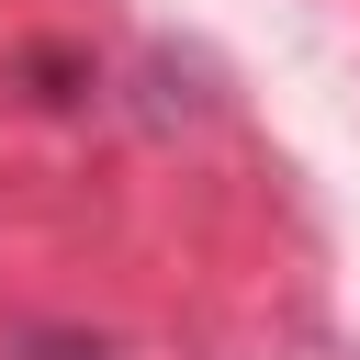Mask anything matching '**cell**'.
<instances>
[{"label": "cell", "mask_w": 360, "mask_h": 360, "mask_svg": "<svg viewBox=\"0 0 360 360\" xmlns=\"http://www.w3.org/2000/svg\"><path fill=\"white\" fill-rule=\"evenodd\" d=\"M22 79H34V101H79V90H90V68H79V56H56V45H34V56H22Z\"/></svg>", "instance_id": "6da1fadb"}, {"label": "cell", "mask_w": 360, "mask_h": 360, "mask_svg": "<svg viewBox=\"0 0 360 360\" xmlns=\"http://www.w3.org/2000/svg\"><path fill=\"white\" fill-rule=\"evenodd\" d=\"M45 360H101V349H79V338H45Z\"/></svg>", "instance_id": "7a4b0ae2"}]
</instances>
